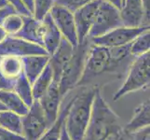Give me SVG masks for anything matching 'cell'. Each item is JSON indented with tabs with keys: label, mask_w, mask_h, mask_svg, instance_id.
I'll use <instances>...</instances> for the list:
<instances>
[{
	"label": "cell",
	"mask_w": 150,
	"mask_h": 140,
	"mask_svg": "<svg viewBox=\"0 0 150 140\" xmlns=\"http://www.w3.org/2000/svg\"><path fill=\"white\" fill-rule=\"evenodd\" d=\"M23 3V5L27 9L28 11L33 15V10H34V0H20Z\"/></svg>",
	"instance_id": "cell-33"
},
{
	"label": "cell",
	"mask_w": 150,
	"mask_h": 140,
	"mask_svg": "<svg viewBox=\"0 0 150 140\" xmlns=\"http://www.w3.org/2000/svg\"><path fill=\"white\" fill-rule=\"evenodd\" d=\"M120 13L123 26H149V19L144 12L142 0H125Z\"/></svg>",
	"instance_id": "cell-12"
},
{
	"label": "cell",
	"mask_w": 150,
	"mask_h": 140,
	"mask_svg": "<svg viewBox=\"0 0 150 140\" xmlns=\"http://www.w3.org/2000/svg\"><path fill=\"white\" fill-rule=\"evenodd\" d=\"M74 47L63 38L57 50L50 56L49 64L53 72V81L56 83H59L62 74L74 53Z\"/></svg>",
	"instance_id": "cell-14"
},
{
	"label": "cell",
	"mask_w": 150,
	"mask_h": 140,
	"mask_svg": "<svg viewBox=\"0 0 150 140\" xmlns=\"http://www.w3.org/2000/svg\"><path fill=\"white\" fill-rule=\"evenodd\" d=\"M14 80L5 77L0 71V91H12Z\"/></svg>",
	"instance_id": "cell-31"
},
{
	"label": "cell",
	"mask_w": 150,
	"mask_h": 140,
	"mask_svg": "<svg viewBox=\"0 0 150 140\" xmlns=\"http://www.w3.org/2000/svg\"><path fill=\"white\" fill-rule=\"evenodd\" d=\"M23 24V18L17 12L10 13L4 18L1 25L8 36H15Z\"/></svg>",
	"instance_id": "cell-26"
},
{
	"label": "cell",
	"mask_w": 150,
	"mask_h": 140,
	"mask_svg": "<svg viewBox=\"0 0 150 140\" xmlns=\"http://www.w3.org/2000/svg\"><path fill=\"white\" fill-rule=\"evenodd\" d=\"M50 15L58 28L60 33L64 39L76 48L79 46L77 40L76 27L74 19V14L65 8H63L58 5H54L50 9Z\"/></svg>",
	"instance_id": "cell-9"
},
{
	"label": "cell",
	"mask_w": 150,
	"mask_h": 140,
	"mask_svg": "<svg viewBox=\"0 0 150 140\" xmlns=\"http://www.w3.org/2000/svg\"><path fill=\"white\" fill-rule=\"evenodd\" d=\"M0 71L8 79L15 80L23 73L22 59L15 56L0 57Z\"/></svg>",
	"instance_id": "cell-21"
},
{
	"label": "cell",
	"mask_w": 150,
	"mask_h": 140,
	"mask_svg": "<svg viewBox=\"0 0 150 140\" xmlns=\"http://www.w3.org/2000/svg\"><path fill=\"white\" fill-rule=\"evenodd\" d=\"M29 55H49L43 47L28 42L14 36H8L0 43V57L15 56L22 57Z\"/></svg>",
	"instance_id": "cell-10"
},
{
	"label": "cell",
	"mask_w": 150,
	"mask_h": 140,
	"mask_svg": "<svg viewBox=\"0 0 150 140\" xmlns=\"http://www.w3.org/2000/svg\"><path fill=\"white\" fill-rule=\"evenodd\" d=\"M150 122V104L146 101L139 105L134 110L132 120L127 123L123 131L127 136L139 133L149 127Z\"/></svg>",
	"instance_id": "cell-16"
},
{
	"label": "cell",
	"mask_w": 150,
	"mask_h": 140,
	"mask_svg": "<svg viewBox=\"0 0 150 140\" xmlns=\"http://www.w3.org/2000/svg\"><path fill=\"white\" fill-rule=\"evenodd\" d=\"M12 91L23 101V103L28 107L33 105L35 100L33 97L32 84L29 82L27 77L23 74V72L14 80Z\"/></svg>",
	"instance_id": "cell-22"
},
{
	"label": "cell",
	"mask_w": 150,
	"mask_h": 140,
	"mask_svg": "<svg viewBox=\"0 0 150 140\" xmlns=\"http://www.w3.org/2000/svg\"><path fill=\"white\" fill-rule=\"evenodd\" d=\"M59 140H72L69 136V134H67L66 132V129L64 127V123L63 127H62V130H61V134H60V137H59Z\"/></svg>",
	"instance_id": "cell-34"
},
{
	"label": "cell",
	"mask_w": 150,
	"mask_h": 140,
	"mask_svg": "<svg viewBox=\"0 0 150 140\" xmlns=\"http://www.w3.org/2000/svg\"><path fill=\"white\" fill-rule=\"evenodd\" d=\"M0 127L6 130L23 136L22 116L9 110L0 112Z\"/></svg>",
	"instance_id": "cell-23"
},
{
	"label": "cell",
	"mask_w": 150,
	"mask_h": 140,
	"mask_svg": "<svg viewBox=\"0 0 150 140\" xmlns=\"http://www.w3.org/2000/svg\"><path fill=\"white\" fill-rule=\"evenodd\" d=\"M8 34H7V32L5 31V29L3 28V26L1 24H0V43H2L3 41L6 39V38L8 37Z\"/></svg>",
	"instance_id": "cell-37"
},
{
	"label": "cell",
	"mask_w": 150,
	"mask_h": 140,
	"mask_svg": "<svg viewBox=\"0 0 150 140\" xmlns=\"http://www.w3.org/2000/svg\"><path fill=\"white\" fill-rule=\"evenodd\" d=\"M150 49V31H144L130 44V53L132 57H137L149 53Z\"/></svg>",
	"instance_id": "cell-25"
},
{
	"label": "cell",
	"mask_w": 150,
	"mask_h": 140,
	"mask_svg": "<svg viewBox=\"0 0 150 140\" xmlns=\"http://www.w3.org/2000/svg\"><path fill=\"white\" fill-rule=\"evenodd\" d=\"M53 82V72L50 64L45 67L34 83L32 84V92L34 100H39L41 97L44 95V93L48 91L50 85Z\"/></svg>",
	"instance_id": "cell-20"
},
{
	"label": "cell",
	"mask_w": 150,
	"mask_h": 140,
	"mask_svg": "<svg viewBox=\"0 0 150 140\" xmlns=\"http://www.w3.org/2000/svg\"><path fill=\"white\" fill-rule=\"evenodd\" d=\"M54 5V0H34V10L32 16L35 20L42 21L50 13Z\"/></svg>",
	"instance_id": "cell-27"
},
{
	"label": "cell",
	"mask_w": 150,
	"mask_h": 140,
	"mask_svg": "<svg viewBox=\"0 0 150 140\" xmlns=\"http://www.w3.org/2000/svg\"><path fill=\"white\" fill-rule=\"evenodd\" d=\"M0 102L7 110L12 111L20 116H24L29 107L13 91H0Z\"/></svg>",
	"instance_id": "cell-19"
},
{
	"label": "cell",
	"mask_w": 150,
	"mask_h": 140,
	"mask_svg": "<svg viewBox=\"0 0 150 140\" xmlns=\"http://www.w3.org/2000/svg\"><path fill=\"white\" fill-rule=\"evenodd\" d=\"M149 30V26H140V27H126L120 26L113 29L107 34L101 36L90 40L93 45L103 46L105 48H115L124 45L131 44L134 38H136L140 34L144 31Z\"/></svg>",
	"instance_id": "cell-8"
},
{
	"label": "cell",
	"mask_w": 150,
	"mask_h": 140,
	"mask_svg": "<svg viewBox=\"0 0 150 140\" xmlns=\"http://www.w3.org/2000/svg\"><path fill=\"white\" fill-rule=\"evenodd\" d=\"M89 43H91L90 40L87 39L84 43L76 47L73 55L62 74L58 83L62 97L68 93V92L73 88L76 87L79 81L80 80L82 73H83L87 53L91 45Z\"/></svg>",
	"instance_id": "cell-5"
},
{
	"label": "cell",
	"mask_w": 150,
	"mask_h": 140,
	"mask_svg": "<svg viewBox=\"0 0 150 140\" xmlns=\"http://www.w3.org/2000/svg\"><path fill=\"white\" fill-rule=\"evenodd\" d=\"M61 100L62 95L60 93L59 85L54 81L48 89V91L44 93V95L39 100H38L45 114L50 127L56 122L57 118H58Z\"/></svg>",
	"instance_id": "cell-13"
},
{
	"label": "cell",
	"mask_w": 150,
	"mask_h": 140,
	"mask_svg": "<svg viewBox=\"0 0 150 140\" xmlns=\"http://www.w3.org/2000/svg\"><path fill=\"white\" fill-rule=\"evenodd\" d=\"M150 0H142L143 2V6L144 9V12H146V17L149 19V8H150Z\"/></svg>",
	"instance_id": "cell-35"
},
{
	"label": "cell",
	"mask_w": 150,
	"mask_h": 140,
	"mask_svg": "<svg viewBox=\"0 0 150 140\" xmlns=\"http://www.w3.org/2000/svg\"><path fill=\"white\" fill-rule=\"evenodd\" d=\"M105 1L109 2L110 4H112L113 6H115L117 9H118L120 10L121 7H122V0H105Z\"/></svg>",
	"instance_id": "cell-36"
},
{
	"label": "cell",
	"mask_w": 150,
	"mask_h": 140,
	"mask_svg": "<svg viewBox=\"0 0 150 140\" xmlns=\"http://www.w3.org/2000/svg\"><path fill=\"white\" fill-rule=\"evenodd\" d=\"M22 123L25 140H38L50 127L38 100L34 101L28 112L22 117Z\"/></svg>",
	"instance_id": "cell-7"
},
{
	"label": "cell",
	"mask_w": 150,
	"mask_h": 140,
	"mask_svg": "<svg viewBox=\"0 0 150 140\" xmlns=\"http://www.w3.org/2000/svg\"><path fill=\"white\" fill-rule=\"evenodd\" d=\"M0 140H25V138L21 134L11 133L0 127Z\"/></svg>",
	"instance_id": "cell-30"
},
{
	"label": "cell",
	"mask_w": 150,
	"mask_h": 140,
	"mask_svg": "<svg viewBox=\"0 0 150 140\" xmlns=\"http://www.w3.org/2000/svg\"><path fill=\"white\" fill-rule=\"evenodd\" d=\"M70 104H71V100L67 103L66 106H64L63 109L59 112V115L56 122L50 127H49V129L46 131V133L38 140H59L62 127H63L64 123V120L66 118L67 112H68Z\"/></svg>",
	"instance_id": "cell-24"
},
{
	"label": "cell",
	"mask_w": 150,
	"mask_h": 140,
	"mask_svg": "<svg viewBox=\"0 0 150 140\" xmlns=\"http://www.w3.org/2000/svg\"><path fill=\"white\" fill-rule=\"evenodd\" d=\"M8 1L13 7L15 11L18 14L22 15V16H32V14L28 11L27 9L23 6V3L20 0H8Z\"/></svg>",
	"instance_id": "cell-29"
},
{
	"label": "cell",
	"mask_w": 150,
	"mask_h": 140,
	"mask_svg": "<svg viewBox=\"0 0 150 140\" xmlns=\"http://www.w3.org/2000/svg\"><path fill=\"white\" fill-rule=\"evenodd\" d=\"M23 27L14 37L43 47L44 26L42 21L35 20L33 16H23Z\"/></svg>",
	"instance_id": "cell-15"
},
{
	"label": "cell",
	"mask_w": 150,
	"mask_h": 140,
	"mask_svg": "<svg viewBox=\"0 0 150 140\" xmlns=\"http://www.w3.org/2000/svg\"><path fill=\"white\" fill-rule=\"evenodd\" d=\"M97 88H90L76 95L64 120V127L72 140H83L91 120Z\"/></svg>",
	"instance_id": "cell-2"
},
{
	"label": "cell",
	"mask_w": 150,
	"mask_h": 140,
	"mask_svg": "<svg viewBox=\"0 0 150 140\" xmlns=\"http://www.w3.org/2000/svg\"><path fill=\"white\" fill-rule=\"evenodd\" d=\"M115 71L116 69L112 64L109 49L91 43L86 56L83 73L76 87L88 85L95 77L107 72Z\"/></svg>",
	"instance_id": "cell-4"
},
{
	"label": "cell",
	"mask_w": 150,
	"mask_h": 140,
	"mask_svg": "<svg viewBox=\"0 0 150 140\" xmlns=\"http://www.w3.org/2000/svg\"><path fill=\"white\" fill-rule=\"evenodd\" d=\"M120 117L112 110L97 88L91 120L83 140H105L112 134L121 130Z\"/></svg>",
	"instance_id": "cell-1"
},
{
	"label": "cell",
	"mask_w": 150,
	"mask_h": 140,
	"mask_svg": "<svg viewBox=\"0 0 150 140\" xmlns=\"http://www.w3.org/2000/svg\"><path fill=\"white\" fill-rule=\"evenodd\" d=\"M93 1L95 0H54V3L55 5L67 9L71 12H75L76 10Z\"/></svg>",
	"instance_id": "cell-28"
},
{
	"label": "cell",
	"mask_w": 150,
	"mask_h": 140,
	"mask_svg": "<svg viewBox=\"0 0 150 140\" xmlns=\"http://www.w3.org/2000/svg\"><path fill=\"white\" fill-rule=\"evenodd\" d=\"M23 72L31 84L49 65L50 55H29L22 57Z\"/></svg>",
	"instance_id": "cell-17"
},
{
	"label": "cell",
	"mask_w": 150,
	"mask_h": 140,
	"mask_svg": "<svg viewBox=\"0 0 150 140\" xmlns=\"http://www.w3.org/2000/svg\"><path fill=\"white\" fill-rule=\"evenodd\" d=\"M9 6H11V5L8 3V0H0V10L6 9Z\"/></svg>",
	"instance_id": "cell-38"
},
{
	"label": "cell",
	"mask_w": 150,
	"mask_h": 140,
	"mask_svg": "<svg viewBox=\"0 0 150 140\" xmlns=\"http://www.w3.org/2000/svg\"><path fill=\"white\" fill-rule=\"evenodd\" d=\"M100 2L101 0H95L73 12L79 45L84 43L88 39V35L93 24Z\"/></svg>",
	"instance_id": "cell-11"
},
{
	"label": "cell",
	"mask_w": 150,
	"mask_h": 140,
	"mask_svg": "<svg viewBox=\"0 0 150 140\" xmlns=\"http://www.w3.org/2000/svg\"><path fill=\"white\" fill-rule=\"evenodd\" d=\"M4 110H7V109H6V107H5L3 106V104H2L1 102H0V112H1V111H4Z\"/></svg>",
	"instance_id": "cell-39"
},
{
	"label": "cell",
	"mask_w": 150,
	"mask_h": 140,
	"mask_svg": "<svg viewBox=\"0 0 150 140\" xmlns=\"http://www.w3.org/2000/svg\"><path fill=\"white\" fill-rule=\"evenodd\" d=\"M14 12H16V11H15V9H13L12 6H9V7H8L6 9L0 10V24L2 23V22H3V20H4L5 17L8 16V14L14 13Z\"/></svg>",
	"instance_id": "cell-32"
},
{
	"label": "cell",
	"mask_w": 150,
	"mask_h": 140,
	"mask_svg": "<svg viewBox=\"0 0 150 140\" xmlns=\"http://www.w3.org/2000/svg\"><path fill=\"white\" fill-rule=\"evenodd\" d=\"M120 26H123V24L120 9L105 0H101L93 24L88 35V39L101 37Z\"/></svg>",
	"instance_id": "cell-6"
},
{
	"label": "cell",
	"mask_w": 150,
	"mask_h": 140,
	"mask_svg": "<svg viewBox=\"0 0 150 140\" xmlns=\"http://www.w3.org/2000/svg\"><path fill=\"white\" fill-rule=\"evenodd\" d=\"M150 80V53L134 57L130 64L123 84L113 96L114 101L120 100L130 92L139 91L149 85Z\"/></svg>",
	"instance_id": "cell-3"
},
{
	"label": "cell",
	"mask_w": 150,
	"mask_h": 140,
	"mask_svg": "<svg viewBox=\"0 0 150 140\" xmlns=\"http://www.w3.org/2000/svg\"><path fill=\"white\" fill-rule=\"evenodd\" d=\"M42 23L44 26L43 48L50 56L59 47L63 37L58 28L56 27L50 13L42 20Z\"/></svg>",
	"instance_id": "cell-18"
}]
</instances>
